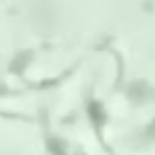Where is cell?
I'll list each match as a JSON object with an SVG mask.
<instances>
[{
    "mask_svg": "<svg viewBox=\"0 0 155 155\" xmlns=\"http://www.w3.org/2000/svg\"><path fill=\"white\" fill-rule=\"evenodd\" d=\"M90 111H92V119H94V124L99 126V124H102V119H104V114H102V107H99L97 102H92V104H90Z\"/></svg>",
    "mask_w": 155,
    "mask_h": 155,
    "instance_id": "6da1fadb",
    "label": "cell"
},
{
    "mask_svg": "<svg viewBox=\"0 0 155 155\" xmlns=\"http://www.w3.org/2000/svg\"><path fill=\"white\" fill-rule=\"evenodd\" d=\"M153 131H155V124H153Z\"/></svg>",
    "mask_w": 155,
    "mask_h": 155,
    "instance_id": "3957f363",
    "label": "cell"
},
{
    "mask_svg": "<svg viewBox=\"0 0 155 155\" xmlns=\"http://www.w3.org/2000/svg\"><path fill=\"white\" fill-rule=\"evenodd\" d=\"M48 145H51V148H53V150H56V155H65V153H63V148H61V143H58V140H51V143H48Z\"/></svg>",
    "mask_w": 155,
    "mask_h": 155,
    "instance_id": "7a4b0ae2",
    "label": "cell"
}]
</instances>
